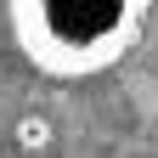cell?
<instances>
[{
  "label": "cell",
  "instance_id": "cell-1",
  "mask_svg": "<svg viewBox=\"0 0 158 158\" xmlns=\"http://www.w3.org/2000/svg\"><path fill=\"white\" fill-rule=\"evenodd\" d=\"M141 0H23L11 6V40L40 73L79 79L118 62L141 34Z\"/></svg>",
  "mask_w": 158,
  "mask_h": 158
},
{
  "label": "cell",
  "instance_id": "cell-2",
  "mask_svg": "<svg viewBox=\"0 0 158 158\" xmlns=\"http://www.w3.org/2000/svg\"><path fill=\"white\" fill-rule=\"evenodd\" d=\"M51 147V118L45 113H23L17 118V152H45Z\"/></svg>",
  "mask_w": 158,
  "mask_h": 158
}]
</instances>
